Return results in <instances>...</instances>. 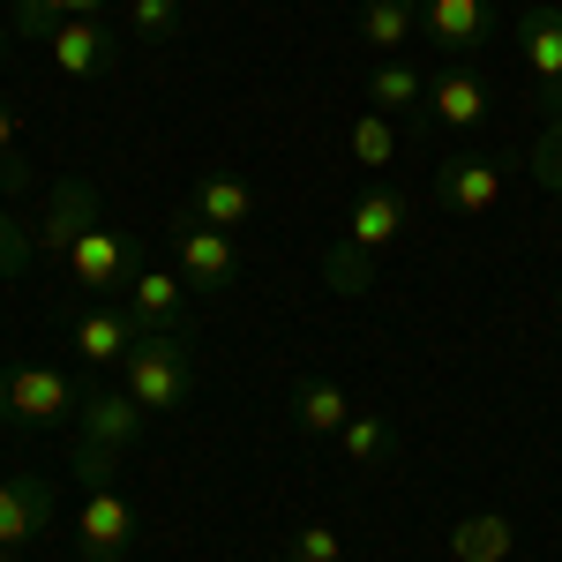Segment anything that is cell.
Returning a JSON list of instances; mask_svg holds the SVG:
<instances>
[{
    "label": "cell",
    "instance_id": "6da1fadb",
    "mask_svg": "<svg viewBox=\"0 0 562 562\" xmlns=\"http://www.w3.org/2000/svg\"><path fill=\"white\" fill-rule=\"evenodd\" d=\"M397 233H405V195H397V188H360L346 225H338V240L323 248V285H330L338 301H360V293L375 285L383 248H397Z\"/></svg>",
    "mask_w": 562,
    "mask_h": 562
},
{
    "label": "cell",
    "instance_id": "7a4b0ae2",
    "mask_svg": "<svg viewBox=\"0 0 562 562\" xmlns=\"http://www.w3.org/2000/svg\"><path fill=\"white\" fill-rule=\"evenodd\" d=\"M121 390H128L143 413H180L188 390H195V352L188 338H166V330H143L121 360Z\"/></svg>",
    "mask_w": 562,
    "mask_h": 562
},
{
    "label": "cell",
    "instance_id": "3957f363",
    "mask_svg": "<svg viewBox=\"0 0 562 562\" xmlns=\"http://www.w3.org/2000/svg\"><path fill=\"white\" fill-rule=\"evenodd\" d=\"M143 405H135L128 390H90L83 413H76V480H113V465H121V450H128L135 435H143Z\"/></svg>",
    "mask_w": 562,
    "mask_h": 562
},
{
    "label": "cell",
    "instance_id": "277c9868",
    "mask_svg": "<svg viewBox=\"0 0 562 562\" xmlns=\"http://www.w3.org/2000/svg\"><path fill=\"white\" fill-rule=\"evenodd\" d=\"M83 397L90 390L76 375H60V368H38V360L0 368V420L8 428H60V420L83 413Z\"/></svg>",
    "mask_w": 562,
    "mask_h": 562
},
{
    "label": "cell",
    "instance_id": "5b68a950",
    "mask_svg": "<svg viewBox=\"0 0 562 562\" xmlns=\"http://www.w3.org/2000/svg\"><path fill=\"white\" fill-rule=\"evenodd\" d=\"M166 248H173V270L188 278V293H225V285L240 278V248H233V233L203 225L195 211H180L173 225H166Z\"/></svg>",
    "mask_w": 562,
    "mask_h": 562
},
{
    "label": "cell",
    "instance_id": "8992f818",
    "mask_svg": "<svg viewBox=\"0 0 562 562\" xmlns=\"http://www.w3.org/2000/svg\"><path fill=\"white\" fill-rule=\"evenodd\" d=\"M135 548V503L113 480H90L83 487V518H76V555L83 562H121Z\"/></svg>",
    "mask_w": 562,
    "mask_h": 562
},
{
    "label": "cell",
    "instance_id": "52a82bcc",
    "mask_svg": "<svg viewBox=\"0 0 562 562\" xmlns=\"http://www.w3.org/2000/svg\"><path fill=\"white\" fill-rule=\"evenodd\" d=\"M503 188H510V166L487 158V150H465V158H442L435 203H442L450 217H487L495 203H503Z\"/></svg>",
    "mask_w": 562,
    "mask_h": 562
},
{
    "label": "cell",
    "instance_id": "ba28073f",
    "mask_svg": "<svg viewBox=\"0 0 562 562\" xmlns=\"http://www.w3.org/2000/svg\"><path fill=\"white\" fill-rule=\"evenodd\" d=\"M518 53H525V76L540 90V105L562 113V8L555 0H532L518 15Z\"/></svg>",
    "mask_w": 562,
    "mask_h": 562
},
{
    "label": "cell",
    "instance_id": "9c48e42d",
    "mask_svg": "<svg viewBox=\"0 0 562 562\" xmlns=\"http://www.w3.org/2000/svg\"><path fill=\"white\" fill-rule=\"evenodd\" d=\"M121 307L135 315V330H166V338H188V278L180 270H158V262H143L128 278V293Z\"/></svg>",
    "mask_w": 562,
    "mask_h": 562
},
{
    "label": "cell",
    "instance_id": "30bf717a",
    "mask_svg": "<svg viewBox=\"0 0 562 562\" xmlns=\"http://www.w3.org/2000/svg\"><path fill=\"white\" fill-rule=\"evenodd\" d=\"M487 76H473L465 60H442L428 76V98H420V121H435V128H480L487 121Z\"/></svg>",
    "mask_w": 562,
    "mask_h": 562
},
{
    "label": "cell",
    "instance_id": "8fae6325",
    "mask_svg": "<svg viewBox=\"0 0 562 562\" xmlns=\"http://www.w3.org/2000/svg\"><path fill=\"white\" fill-rule=\"evenodd\" d=\"M68 270H76V285H83V293H128V278L143 270V256H135L113 225H90L83 240L68 248Z\"/></svg>",
    "mask_w": 562,
    "mask_h": 562
},
{
    "label": "cell",
    "instance_id": "7c38bea8",
    "mask_svg": "<svg viewBox=\"0 0 562 562\" xmlns=\"http://www.w3.org/2000/svg\"><path fill=\"white\" fill-rule=\"evenodd\" d=\"M45 60H53L68 83H83V76H105V68L121 60V45H113V31H105L98 15H68V23H53Z\"/></svg>",
    "mask_w": 562,
    "mask_h": 562
},
{
    "label": "cell",
    "instance_id": "4fadbf2b",
    "mask_svg": "<svg viewBox=\"0 0 562 562\" xmlns=\"http://www.w3.org/2000/svg\"><path fill=\"white\" fill-rule=\"evenodd\" d=\"M45 525H53V487L31 480V473H8L0 480V555L31 548Z\"/></svg>",
    "mask_w": 562,
    "mask_h": 562
},
{
    "label": "cell",
    "instance_id": "5bb4252c",
    "mask_svg": "<svg viewBox=\"0 0 562 562\" xmlns=\"http://www.w3.org/2000/svg\"><path fill=\"white\" fill-rule=\"evenodd\" d=\"M90 225H98V188H90V180H60L53 203H45V217H38V256L68 262V248L83 240Z\"/></svg>",
    "mask_w": 562,
    "mask_h": 562
},
{
    "label": "cell",
    "instance_id": "9a60e30c",
    "mask_svg": "<svg viewBox=\"0 0 562 562\" xmlns=\"http://www.w3.org/2000/svg\"><path fill=\"white\" fill-rule=\"evenodd\" d=\"M188 211L203 225H217V233H240V225H256L262 195H256V180H240V173H203L188 188Z\"/></svg>",
    "mask_w": 562,
    "mask_h": 562
},
{
    "label": "cell",
    "instance_id": "2e32d148",
    "mask_svg": "<svg viewBox=\"0 0 562 562\" xmlns=\"http://www.w3.org/2000/svg\"><path fill=\"white\" fill-rule=\"evenodd\" d=\"M420 31L442 53H480L495 38V15H487V0H420Z\"/></svg>",
    "mask_w": 562,
    "mask_h": 562
},
{
    "label": "cell",
    "instance_id": "e0dca14e",
    "mask_svg": "<svg viewBox=\"0 0 562 562\" xmlns=\"http://www.w3.org/2000/svg\"><path fill=\"white\" fill-rule=\"evenodd\" d=\"M135 338H143V330H135L128 307H83V315H76V352H83L90 368H121Z\"/></svg>",
    "mask_w": 562,
    "mask_h": 562
},
{
    "label": "cell",
    "instance_id": "ac0fdd59",
    "mask_svg": "<svg viewBox=\"0 0 562 562\" xmlns=\"http://www.w3.org/2000/svg\"><path fill=\"white\" fill-rule=\"evenodd\" d=\"M510 548H518V525L503 510H473V518L450 525V555L458 562H510Z\"/></svg>",
    "mask_w": 562,
    "mask_h": 562
},
{
    "label": "cell",
    "instance_id": "d6986e66",
    "mask_svg": "<svg viewBox=\"0 0 562 562\" xmlns=\"http://www.w3.org/2000/svg\"><path fill=\"white\" fill-rule=\"evenodd\" d=\"M346 420H352V397L338 383H323V375L293 383V428H301V435H315V442H323V435H338Z\"/></svg>",
    "mask_w": 562,
    "mask_h": 562
},
{
    "label": "cell",
    "instance_id": "ffe728a7",
    "mask_svg": "<svg viewBox=\"0 0 562 562\" xmlns=\"http://www.w3.org/2000/svg\"><path fill=\"white\" fill-rule=\"evenodd\" d=\"M420 31V0H360V38L375 45L383 60H397Z\"/></svg>",
    "mask_w": 562,
    "mask_h": 562
},
{
    "label": "cell",
    "instance_id": "44dd1931",
    "mask_svg": "<svg viewBox=\"0 0 562 562\" xmlns=\"http://www.w3.org/2000/svg\"><path fill=\"white\" fill-rule=\"evenodd\" d=\"M420 98H428V76L397 53V60H375V76H368V105L375 113H420Z\"/></svg>",
    "mask_w": 562,
    "mask_h": 562
},
{
    "label": "cell",
    "instance_id": "7402d4cb",
    "mask_svg": "<svg viewBox=\"0 0 562 562\" xmlns=\"http://www.w3.org/2000/svg\"><path fill=\"white\" fill-rule=\"evenodd\" d=\"M338 450H346L352 465H383V458H397V428H390L383 413H352L346 428H338Z\"/></svg>",
    "mask_w": 562,
    "mask_h": 562
},
{
    "label": "cell",
    "instance_id": "603a6c76",
    "mask_svg": "<svg viewBox=\"0 0 562 562\" xmlns=\"http://www.w3.org/2000/svg\"><path fill=\"white\" fill-rule=\"evenodd\" d=\"M346 150H352V166H368V173H383L390 158H397V128H390V113H360L346 135Z\"/></svg>",
    "mask_w": 562,
    "mask_h": 562
},
{
    "label": "cell",
    "instance_id": "cb8c5ba5",
    "mask_svg": "<svg viewBox=\"0 0 562 562\" xmlns=\"http://www.w3.org/2000/svg\"><path fill=\"white\" fill-rule=\"evenodd\" d=\"M180 23H188V0H128V31L143 45L180 38Z\"/></svg>",
    "mask_w": 562,
    "mask_h": 562
},
{
    "label": "cell",
    "instance_id": "d4e9b609",
    "mask_svg": "<svg viewBox=\"0 0 562 562\" xmlns=\"http://www.w3.org/2000/svg\"><path fill=\"white\" fill-rule=\"evenodd\" d=\"M0 188H8V195H15V188H31V166H23V128H15L8 98H0Z\"/></svg>",
    "mask_w": 562,
    "mask_h": 562
},
{
    "label": "cell",
    "instance_id": "484cf974",
    "mask_svg": "<svg viewBox=\"0 0 562 562\" xmlns=\"http://www.w3.org/2000/svg\"><path fill=\"white\" fill-rule=\"evenodd\" d=\"M532 180H540L548 195H562V113H548V128L532 143Z\"/></svg>",
    "mask_w": 562,
    "mask_h": 562
},
{
    "label": "cell",
    "instance_id": "4316f807",
    "mask_svg": "<svg viewBox=\"0 0 562 562\" xmlns=\"http://www.w3.org/2000/svg\"><path fill=\"white\" fill-rule=\"evenodd\" d=\"M31 256H38V233L0 211V278H23V262H31Z\"/></svg>",
    "mask_w": 562,
    "mask_h": 562
},
{
    "label": "cell",
    "instance_id": "83f0119b",
    "mask_svg": "<svg viewBox=\"0 0 562 562\" xmlns=\"http://www.w3.org/2000/svg\"><path fill=\"white\" fill-rule=\"evenodd\" d=\"M293 562H346L338 525H301V532H293Z\"/></svg>",
    "mask_w": 562,
    "mask_h": 562
},
{
    "label": "cell",
    "instance_id": "f1b7e54d",
    "mask_svg": "<svg viewBox=\"0 0 562 562\" xmlns=\"http://www.w3.org/2000/svg\"><path fill=\"white\" fill-rule=\"evenodd\" d=\"M98 8H113V0H53V15L68 23V15H98Z\"/></svg>",
    "mask_w": 562,
    "mask_h": 562
},
{
    "label": "cell",
    "instance_id": "f546056e",
    "mask_svg": "<svg viewBox=\"0 0 562 562\" xmlns=\"http://www.w3.org/2000/svg\"><path fill=\"white\" fill-rule=\"evenodd\" d=\"M270 562H293V555H270Z\"/></svg>",
    "mask_w": 562,
    "mask_h": 562
},
{
    "label": "cell",
    "instance_id": "4dcf8cb0",
    "mask_svg": "<svg viewBox=\"0 0 562 562\" xmlns=\"http://www.w3.org/2000/svg\"><path fill=\"white\" fill-rule=\"evenodd\" d=\"M0 38H8V31H0Z\"/></svg>",
    "mask_w": 562,
    "mask_h": 562
},
{
    "label": "cell",
    "instance_id": "1f68e13d",
    "mask_svg": "<svg viewBox=\"0 0 562 562\" xmlns=\"http://www.w3.org/2000/svg\"><path fill=\"white\" fill-rule=\"evenodd\" d=\"M555 307H562V301H555Z\"/></svg>",
    "mask_w": 562,
    "mask_h": 562
}]
</instances>
